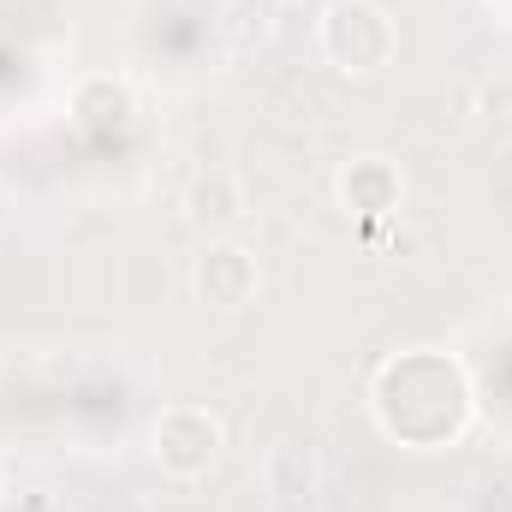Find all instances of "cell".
Wrapping results in <instances>:
<instances>
[{
    "label": "cell",
    "instance_id": "6da1fadb",
    "mask_svg": "<svg viewBox=\"0 0 512 512\" xmlns=\"http://www.w3.org/2000/svg\"><path fill=\"white\" fill-rule=\"evenodd\" d=\"M370 411L382 423L387 441L411 447V453H441L471 429V382L447 352H399L387 358L370 382Z\"/></svg>",
    "mask_w": 512,
    "mask_h": 512
},
{
    "label": "cell",
    "instance_id": "7a4b0ae2",
    "mask_svg": "<svg viewBox=\"0 0 512 512\" xmlns=\"http://www.w3.org/2000/svg\"><path fill=\"white\" fill-rule=\"evenodd\" d=\"M316 48L346 78H376L399 54V24L382 0H328L316 18Z\"/></svg>",
    "mask_w": 512,
    "mask_h": 512
},
{
    "label": "cell",
    "instance_id": "3957f363",
    "mask_svg": "<svg viewBox=\"0 0 512 512\" xmlns=\"http://www.w3.org/2000/svg\"><path fill=\"white\" fill-rule=\"evenodd\" d=\"M227 447V429L209 405H167L155 423H149V459L161 465V477L173 483H197L215 471Z\"/></svg>",
    "mask_w": 512,
    "mask_h": 512
},
{
    "label": "cell",
    "instance_id": "277c9868",
    "mask_svg": "<svg viewBox=\"0 0 512 512\" xmlns=\"http://www.w3.org/2000/svg\"><path fill=\"white\" fill-rule=\"evenodd\" d=\"M191 292H197V304H209L221 316H239L262 292V262L239 239H209L197 251V262H191Z\"/></svg>",
    "mask_w": 512,
    "mask_h": 512
},
{
    "label": "cell",
    "instance_id": "5b68a950",
    "mask_svg": "<svg viewBox=\"0 0 512 512\" xmlns=\"http://www.w3.org/2000/svg\"><path fill=\"white\" fill-rule=\"evenodd\" d=\"M179 209H185V221H191L197 233L233 239V233L251 221V191H245V179H239L233 167H197V173L185 179Z\"/></svg>",
    "mask_w": 512,
    "mask_h": 512
},
{
    "label": "cell",
    "instance_id": "8992f818",
    "mask_svg": "<svg viewBox=\"0 0 512 512\" xmlns=\"http://www.w3.org/2000/svg\"><path fill=\"white\" fill-rule=\"evenodd\" d=\"M334 203L358 221H387L405 209V173L387 155H352L334 173Z\"/></svg>",
    "mask_w": 512,
    "mask_h": 512
},
{
    "label": "cell",
    "instance_id": "52a82bcc",
    "mask_svg": "<svg viewBox=\"0 0 512 512\" xmlns=\"http://www.w3.org/2000/svg\"><path fill=\"white\" fill-rule=\"evenodd\" d=\"M66 114L90 137H114L137 120V90H131L126 72H84L66 96Z\"/></svg>",
    "mask_w": 512,
    "mask_h": 512
},
{
    "label": "cell",
    "instance_id": "ba28073f",
    "mask_svg": "<svg viewBox=\"0 0 512 512\" xmlns=\"http://www.w3.org/2000/svg\"><path fill=\"white\" fill-rule=\"evenodd\" d=\"M262 483L280 507L292 512H310L316 495H322V453L310 441H274L268 459H262Z\"/></svg>",
    "mask_w": 512,
    "mask_h": 512
},
{
    "label": "cell",
    "instance_id": "9c48e42d",
    "mask_svg": "<svg viewBox=\"0 0 512 512\" xmlns=\"http://www.w3.org/2000/svg\"><path fill=\"white\" fill-rule=\"evenodd\" d=\"M471 120H477L483 137H495V143H507L512 149V72H495V78L477 84V96H471Z\"/></svg>",
    "mask_w": 512,
    "mask_h": 512
},
{
    "label": "cell",
    "instance_id": "30bf717a",
    "mask_svg": "<svg viewBox=\"0 0 512 512\" xmlns=\"http://www.w3.org/2000/svg\"><path fill=\"white\" fill-rule=\"evenodd\" d=\"M0 501H6V465H0Z\"/></svg>",
    "mask_w": 512,
    "mask_h": 512
},
{
    "label": "cell",
    "instance_id": "8fae6325",
    "mask_svg": "<svg viewBox=\"0 0 512 512\" xmlns=\"http://www.w3.org/2000/svg\"><path fill=\"white\" fill-rule=\"evenodd\" d=\"M268 6H292V0H268Z\"/></svg>",
    "mask_w": 512,
    "mask_h": 512
}]
</instances>
